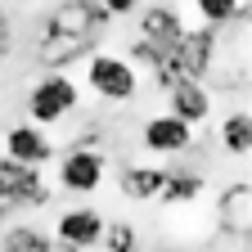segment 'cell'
<instances>
[{"label": "cell", "mask_w": 252, "mask_h": 252, "mask_svg": "<svg viewBox=\"0 0 252 252\" xmlns=\"http://www.w3.org/2000/svg\"><path fill=\"white\" fill-rule=\"evenodd\" d=\"M77 99H81L77 81L63 77V72H50V77H41L36 86L27 90V117L36 126H54V122H63L77 108Z\"/></svg>", "instance_id": "6da1fadb"}, {"label": "cell", "mask_w": 252, "mask_h": 252, "mask_svg": "<svg viewBox=\"0 0 252 252\" xmlns=\"http://www.w3.org/2000/svg\"><path fill=\"white\" fill-rule=\"evenodd\" d=\"M0 54H9V18H5V9H0Z\"/></svg>", "instance_id": "d6986e66"}, {"label": "cell", "mask_w": 252, "mask_h": 252, "mask_svg": "<svg viewBox=\"0 0 252 252\" xmlns=\"http://www.w3.org/2000/svg\"><path fill=\"white\" fill-rule=\"evenodd\" d=\"M104 171H108V162L99 149L72 144V153H63V162H59V185L68 194H94L104 185Z\"/></svg>", "instance_id": "277c9868"}, {"label": "cell", "mask_w": 252, "mask_h": 252, "mask_svg": "<svg viewBox=\"0 0 252 252\" xmlns=\"http://www.w3.org/2000/svg\"><path fill=\"white\" fill-rule=\"evenodd\" d=\"M86 81H90V90L99 94V99H113V104L135 99V90H140V72L122 54H90Z\"/></svg>", "instance_id": "7a4b0ae2"}, {"label": "cell", "mask_w": 252, "mask_h": 252, "mask_svg": "<svg viewBox=\"0 0 252 252\" xmlns=\"http://www.w3.org/2000/svg\"><path fill=\"white\" fill-rule=\"evenodd\" d=\"M90 45H94V36H68V32H45L41 36V45H36V59L45 63V68H68L72 59H81V54H90Z\"/></svg>", "instance_id": "9c48e42d"}, {"label": "cell", "mask_w": 252, "mask_h": 252, "mask_svg": "<svg viewBox=\"0 0 252 252\" xmlns=\"http://www.w3.org/2000/svg\"><path fill=\"white\" fill-rule=\"evenodd\" d=\"M194 9H198V18L207 27H225L234 18V9H239V0H194Z\"/></svg>", "instance_id": "e0dca14e"}, {"label": "cell", "mask_w": 252, "mask_h": 252, "mask_svg": "<svg viewBox=\"0 0 252 252\" xmlns=\"http://www.w3.org/2000/svg\"><path fill=\"white\" fill-rule=\"evenodd\" d=\"M185 32V23H180V14L171 9V5H149L144 14H140V36L144 41H153V45H176V36Z\"/></svg>", "instance_id": "30bf717a"}, {"label": "cell", "mask_w": 252, "mask_h": 252, "mask_svg": "<svg viewBox=\"0 0 252 252\" xmlns=\"http://www.w3.org/2000/svg\"><path fill=\"white\" fill-rule=\"evenodd\" d=\"M0 220H5V207H0Z\"/></svg>", "instance_id": "ffe728a7"}, {"label": "cell", "mask_w": 252, "mask_h": 252, "mask_svg": "<svg viewBox=\"0 0 252 252\" xmlns=\"http://www.w3.org/2000/svg\"><path fill=\"white\" fill-rule=\"evenodd\" d=\"M5 158L27 162V167H41V162L54 158V144H50V135L41 131L36 122H23V126H9V131H5Z\"/></svg>", "instance_id": "ba28073f"}, {"label": "cell", "mask_w": 252, "mask_h": 252, "mask_svg": "<svg viewBox=\"0 0 252 252\" xmlns=\"http://www.w3.org/2000/svg\"><path fill=\"white\" fill-rule=\"evenodd\" d=\"M99 234H104V216L94 212V207H72V212H63L59 216V225H54V239L63 248H99Z\"/></svg>", "instance_id": "8992f818"}, {"label": "cell", "mask_w": 252, "mask_h": 252, "mask_svg": "<svg viewBox=\"0 0 252 252\" xmlns=\"http://www.w3.org/2000/svg\"><path fill=\"white\" fill-rule=\"evenodd\" d=\"M50 198V189L41 180L36 167L14 162V158H0V207H41Z\"/></svg>", "instance_id": "3957f363"}, {"label": "cell", "mask_w": 252, "mask_h": 252, "mask_svg": "<svg viewBox=\"0 0 252 252\" xmlns=\"http://www.w3.org/2000/svg\"><path fill=\"white\" fill-rule=\"evenodd\" d=\"M144 149L158 153V158H171V153H185V149H194V126L180 122L176 113H158L144 122V131H140Z\"/></svg>", "instance_id": "5b68a950"}, {"label": "cell", "mask_w": 252, "mask_h": 252, "mask_svg": "<svg viewBox=\"0 0 252 252\" xmlns=\"http://www.w3.org/2000/svg\"><path fill=\"white\" fill-rule=\"evenodd\" d=\"M167 171L162 167H122L117 185H122V198H135V203H153L158 189H162Z\"/></svg>", "instance_id": "8fae6325"}, {"label": "cell", "mask_w": 252, "mask_h": 252, "mask_svg": "<svg viewBox=\"0 0 252 252\" xmlns=\"http://www.w3.org/2000/svg\"><path fill=\"white\" fill-rule=\"evenodd\" d=\"M99 5L108 9V18H126V14L140 9V0H99Z\"/></svg>", "instance_id": "ac0fdd59"}, {"label": "cell", "mask_w": 252, "mask_h": 252, "mask_svg": "<svg viewBox=\"0 0 252 252\" xmlns=\"http://www.w3.org/2000/svg\"><path fill=\"white\" fill-rule=\"evenodd\" d=\"M167 104H171V113H176L180 122L198 126V122L212 117V90H207L198 77H180V81L167 86Z\"/></svg>", "instance_id": "52a82bcc"}, {"label": "cell", "mask_w": 252, "mask_h": 252, "mask_svg": "<svg viewBox=\"0 0 252 252\" xmlns=\"http://www.w3.org/2000/svg\"><path fill=\"white\" fill-rule=\"evenodd\" d=\"M104 252H140V234L131 220H104V234H99Z\"/></svg>", "instance_id": "2e32d148"}, {"label": "cell", "mask_w": 252, "mask_h": 252, "mask_svg": "<svg viewBox=\"0 0 252 252\" xmlns=\"http://www.w3.org/2000/svg\"><path fill=\"white\" fill-rule=\"evenodd\" d=\"M198 194H203V176L198 171H167L162 189H158V203L180 207V203H194Z\"/></svg>", "instance_id": "4fadbf2b"}, {"label": "cell", "mask_w": 252, "mask_h": 252, "mask_svg": "<svg viewBox=\"0 0 252 252\" xmlns=\"http://www.w3.org/2000/svg\"><path fill=\"white\" fill-rule=\"evenodd\" d=\"M0 252H54V243H50V234H41L36 225H14V230H5Z\"/></svg>", "instance_id": "9a60e30c"}, {"label": "cell", "mask_w": 252, "mask_h": 252, "mask_svg": "<svg viewBox=\"0 0 252 252\" xmlns=\"http://www.w3.org/2000/svg\"><path fill=\"white\" fill-rule=\"evenodd\" d=\"M220 144H225V153H234V158H248V149H252V117L248 113H230L225 126H220Z\"/></svg>", "instance_id": "5bb4252c"}, {"label": "cell", "mask_w": 252, "mask_h": 252, "mask_svg": "<svg viewBox=\"0 0 252 252\" xmlns=\"http://www.w3.org/2000/svg\"><path fill=\"white\" fill-rule=\"evenodd\" d=\"M216 216H220V225H225V234L248 239V185H243V180H234L225 194H220Z\"/></svg>", "instance_id": "7c38bea8"}]
</instances>
